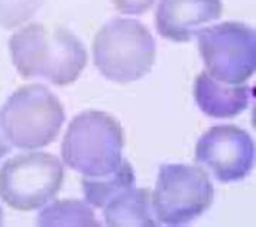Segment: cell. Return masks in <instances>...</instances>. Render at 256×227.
<instances>
[{"label": "cell", "mask_w": 256, "mask_h": 227, "mask_svg": "<svg viewBox=\"0 0 256 227\" xmlns=\"http://www.w3.org/2000/svg\"><path fill=\"white\" fill-rule=\"evenodd\" d=\"M12 62L24 78H44L58 87L78 80L88 55L70 29L61 25L29 24L9 40Z\"/></svg>", "instance_id": "6da1fadb"}, {"label": "cell", "mask_w": 256, "mask_h": 227, "mask_svg": "<svg viewBox=\"0 0 256 227\" xmlns=\"http://www.w3.org/2000/svg\"><path fill=\"white\" fill-rule=\"evenodd\" d=\"M123 148L124 132L119 120L102 110H86L70 123L61 155L76 172L102 178L119 168Z\"/></svg>", "instance_id": "7a4b0ae2"}, {"label": "cell", "mask_w": 256, "mask_h": 227, "mask_svg": "<svg viewBox=\"0 0 256 227\" xmlns=\"http://www.w3.org/2000/svg\"><path fill=\"white\" fill-rule=\"evenodd\" d=\"M66 122L61 102L48 87H19L0 110V129L14 148L32 150L48 146Z\"/></svg>", "instance_id": "3957f363"}, {"label": "cell", "mask_w": 256, "mask_h": 227, "mask_svg": "<svg viewBox=\"0 0 256 227\" xmlns=\"http://www.w3.org/2000/svg\"><path fill=\"white\" fill-rule=\"evenodd\" d=\"M94 66L108 80L126 84L144 78L155 64L156 44L144 24L116 18L96 34Z\"/></svg>", "instance_id": "277c9868"}, {"label": "cell", "mask_w": 256, "mask_h": 227, "mask_svg": "<svg viewBox=\"0 0 256 227\" xmlns=\"http://www.w3.org/2000/svg\"><path fill=\"white\" fill-rule=\"evenodd\" d=\"M213 200L214 187L202 166L184 164L160 166L156 186L152 192L154 214L160 224H188L208 210Z\"/></svg>", "instance_id": "5b68a950"}, {"label": "cell", "mask_w": 256, "mask_h": 227, "mask_svg": "<svg viewBox=\"0 0 256 227\" xmlns=\"http://www.w3.org/2000/svg\"><path fill=\"white\" fill-rule=\"evenodd\" d=\"M64 181V166L52 154L16 155L0 168V198L18 212H32L54 200Z\"/></svg>", "instance_id": "8992f818"}, {"label": "cell", "mask_w": 256, "mask_h": 227, "mask_svg": "<svg viewBox=\"0 0 256 227\" xmlns=\"http://www.w3.org/2000/svg\"><path fill=\"white\" fill-rule=\"evenodd\" d=\"M198 48L207 72L223 84L239 86L256 68V35L242 22H223L202 28Z\"/></svg>", "instance_id": "52a82bcc"}, {"label": "cell", "mask_w": 256, "mask_h": 227, "mask_svg": "<svg viewBox=\"0 0 256 227\" xmlns=\"http://www.w3.org/2000/svg\"><path fill=\"white\" fill-rule=\"evenodd\" d=\"M196 160L208 166L220 182H236L250 174L255 162V144L250 134L234 124H217L196 145Z\"/></svg>", "instance_id": "ba28073f"}, {"label": "cell", "mask_w": 256, "mask_h": 227, "mask_svg": "<svg viewBox=\"0 0 256 227\" xmlns=\"http://www.w3.org/2000/svg\"><path fill=\"white\" fill-rule=\"evenodd\" d=\"M222 14V0H161L155 14V25L162 38L188 42L204 25L220 19Z\"/></svg>", "instance_id": "9c48e42d"}, {"label": "cell", "mask_w": 256, "mask_h": 227, "mask_svg": "<svg viewBox=\"0 0 256 227\" xmlns=\"http://www.w3.org/2000/svg\"><path fill=\"white\" fill-rule=\"evenodd\" d=\"M254 88L249 86H229L214 80L207 71L194 81V100L204 114L214 119L236 118L246 110Z\"/></svg>", "instance_id": "30bf717a"}, {"label": "cell", "mask_w": 256, "mask_h": 227, "mask_svg": "<svg viewBox=\"0 0 256 227\" xmlns=\"http://www.w3.org/2000/svg\"><path fill=\"white\" fill-rule=\"evenodd\" d=\"M104 220L110 227L160 226L152 207V192L148 188H129L103 207Z\"/></svg>", "instance_id": "8fae6325"}, {"label": "cell", "mask_w": 256, "mask_h": 227, "mask_svg": "<svg viewBox=\"0 0 256 227\" xmlns=\"http://www.w3.org/2000/svg\"><path fill=\"white\" fill-rule=\"evenodd\" d=\"M81 184L86 200L96 208H103L116 196L135 187V171L129 160H122L119 168L114 172L102 178L84 176Z\"/></svg>", "instance_id": "7c38bea8"}, {"label": "cell", "mask_w": 256, "mask_h": 227, "mask_svg": "<svg viewBox=\"0 0 256 227\" xmlns=\"http://www.w3.org/2000/svg\"><path fill=\"white\" fill-rule=\"evenodd\" d=\"M38 226H78L98 227L94 212L90 206L80 200H60L42 208L38 214Z\"/></svg>", "instance_id": "4fadbf2b"}, {"label": "cell", "mask_w": 256, "mask_h": 227, "mask_svg": "<svg viewBox=\"0 0 256 227\" xmlns=\"http://www.w3.org/2000/svg\"><path fill=\"white\" fill-rule=\"evenodd\" d=\"M44 0H0V26L14 29L30 20Z\"/></svg>", "instance_id": "5bb4252c"}, {"label": "cell", "mask_w": 256, "mask_h": 227, "mask_svg": "<svg viewBox=\"0 0 256 227\" xmlns=\"http://www.w3.org/2000/svg\"><path fill=\"white\" fill-rule=\"evenodd\" d=\"M156 0H112L113 6L124 14H145Z\"/></svg>", "instance_id": "9a60e30c"}, {"label": "cell", "mask_w": 256, "mask_h": 227, "mask_svg": "<svg viewBox=\"0 0 256 227\" xmlns=\"http://www.w3.org/2000/svg\"><path fill=\"white\" fill-rule=\"evenodd\" d=\"M10 144H9V140L6 139V136L3 134L2 132V129H0V158H3L4 155H8L9 152H10Z\"/></svg>", "instance_id": "2e32d148"}, {"label": "cell", "mask_w": 256, "mask_h": 227, "mask_svg": "<svg viewBox=\"0 0 256 227\" xmlns=\"http://www.w3.org/2000/svg\"><path fill=\"white\" fill-rule=\"evenodd\" d=\"M3 224V210H2V207H0V226Z\"/></svg>", "instance_id": "e0dca14e"}]
</instances>
